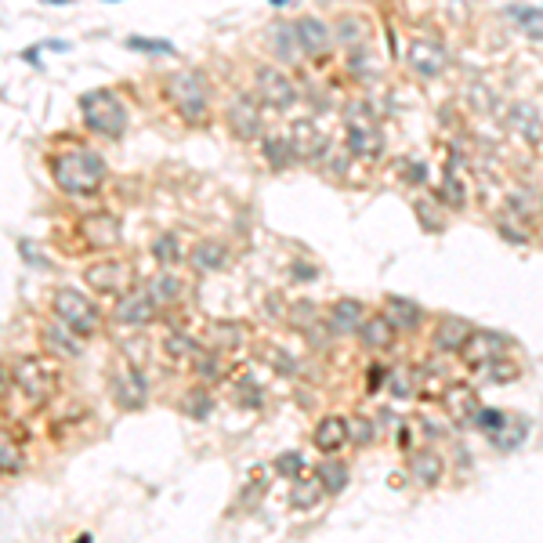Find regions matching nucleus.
Masks as SVG:
<instances>
[{
  "label": "nucleus",
  "mask_w": 543,
  "mask_h": 543,
  "mask_svg": "<svg viewBox=\"0 0 543 543\" xmlns=\"http://www.w3.org/2000/svg\"><path fill=\"white\" fill-rule=\"evenodd\" d=\"M48 171L55 189L69 200H91L105 189L109 181V163L98 153L95 145L87 142H69L58 153L48 156Z\"/></svg>",
  "instance_id": "nucleus-1"
},
{
  "label": "nucleus",
  "mask_w": 543,
  "mask_h": 543,
  "mask_svg": "<svg viewBox=\"0 0 543 543\" xmlns=\"http://www.w3.org/2000/svg\"><path fill=\"white\" fill-rule=\"evenodd\" d=\"M80 109V124L91 138H102V142H120L127 131H131V105L120 91L113 87H91L77 98Z\"/></svg>",
  "instance_id": "nucleus-2"
},
{
  "label": "nucleus",
  "mask_w": 543,
  "mask_h": 543,
  "mask_svg": "<svg viewBox=\"0 0 543 543\" xmlns=\"http://www.w3.org/2000/svg\"><path fill=\"white\" fill-rule=\"evenodd\" d=\"M51 315L58 323H66L73 334L84 337V341L98 337L105 326V308L80 286H55L51 290Z\"/></svg>",
  "instance_id": "nucleus-3"
},
{
  "label": "nucleus",
  "mask_w": 543,
  "mask_h": 543,
  "mask_svg": "<svg viewBox=\"0 0 543 543\" xmlns=\"http://www.w3.org/2000/svg\"><path fill=\"white\" fill-rule=\"evenodd\" d=\"M250 95L272 113H290L301 105V84H297V77H290V69L276 66V62H258L250 69Z\"/></svg>",
  "instance_id": "nucleus-4"
},
{
  "label": "nucleus",
  "mask_w": 543,
  "mask_h": 543,
  "mask_svg": "<svg viewBox=\"0 0 543 543\" xmlns=\"http://www.w3.org/2000/svg\"><path fill=\"white\" fill-rule=\"evenodd\" d=\"M58 366L48 359H15L11 366V391H19L29 406H48L58 395Z\"/></svg>",
  "instance_id": "nucleus-5"
},
{
  "label": "nucleus",
  "mask_w": 543,
  "mask_h": 543,
  "mask_svg": "<svg viewBox=\"0 0 543 543\" xmlns=\"http://www.w3.org/2000/svg\"><path fill=\"white\" fill-rule=\"evenodd\" d=\"M221 120H225V127H229L232 138L243 142V145L258 142L261 134L268 131L265 127V105L250 95V87H236V91L225 98V105H221Z\"/></svg>",
  "instance_id": "nucleus-6"
},
{
  "label": "nucleus",
  "mask_w": 543,
  "mask_h": 543,
  "mask_svg": "<svg viewBox=\"0 0 543 543\" xmlns=\"http://www.w3.org/2000/svg\"><path fill=\"white\" fill-rule=\"evenodd\" d=\"M344 127H348V153L362 156V160H377L384 149L381 124L366 102H352L344 109Z\"/></svg>",
  "instance_id": "nucleus-7"
},
{
  "label": "nucleus",
  "mask_w": 543,
  "mask_h": 543,
  "mask_svg": "<svg viewBox=\"0 0 543 543\" xmlns=\"http://www.w3.org/2000/svg\"><path fill=\"white\" fill-rule=\"evenodd\" d=\"M163 98L171 102V109H189V105H214V87H210V77L203 69L181 66L174 73L163 77Z\"/></svg>",
  "instance_id": "nucleus-8"
},
{
  "label": "nucleus",
  "mask_w": 543,
  "mask_h": 543,
  "mask_svg": "<svg viewBox=\"0 0 543 543\" xmlns=\"http://www.w3.org/2000/svg\"><path fill=\"white\" fill-rule=\"evenodd\" d=\"M160 308H156V301L149 297V290L138 283H131L124 290V294L113 297V308H109V319H113L116 326H124V330H149V326L160 319Z\"/></svg>",
  "instance_id": "nucleus-9"
},
{
  "label": "nucleus",
  "mask_w": 543,
  "mask_h": 543,
  "mask_svg": "<svg viewBox=\"0 0 543 543\" xmlns=\"http://www.w3.org/2000/svg\"><path fill=\"white\" fill-rule=\"evenodd\" d=\"M149 373L138 370V366H127L120 362L113 373H109V399L116 402V410L124 413H142L149 406Z\"/></svg>",
  "instance_id": "nucleus-10"
},
{
  "label": "nucleus",
  "mask_w": 543,
  "mask_h": 543,
  "mask_svg": "<svg viewBox=\"0 0 543 543\" xmlns=\"http://www.w3.org/2000/svg\"><path fill=\"white\" fill-rule=\"evenodd\" d=\"M77 236L87 254H113L120 247V239H124V221H120V214L95 210V214H84L77 221Z\"/></svg>",
  "instance_id": "nucleus-11"
},
{
  "label": "nucleus",
  "mask_w": 543,
  "mask_h": 543,
  "mask_svg": "<svg viewBox=\"0 0 543 543\" xmlns=\"http://www.w3.org/2000/svg\"><path fill=\"white\" fill-rule=\"evenodd\" d=\"M84 279H87V290L98 297H116L124 294L127 286H131V265L124 258H113V254H102L98 261L84 268Z\"/></svg>",
  "instance_id": "nucleus-12"
},
{
  "label": "nucleus",
  "mask_w": 543,
  "mask_h": 543,
  "mask_svg": "<svg viewBox=\"0 0 543 543\" xmlns=\"http://www.w3.org/2000/svg\"><path fill=\"white\" fill-rule=\"evenodd\" d=\"M286 134H290L294 156H297L301 163H323L326 153L334 149L330 134H326L323 127H319V120H312V116H297V120H290Z\"/></svg>",
  "instance_id": "nucleus-13"
},
{
  "label": "nucleus",
  "mask_w": 543,
  "mask_h": 543,
  "mask_svg": "<svg viewBox=\"0 0 543 543\" xmlns=\"http://www.w3.org/2000/svg\"><path fill=\"white\" fill-rule=\"evenodd\" d=\"M294 29H297V40H301V51L305 58L312 62H326V58L337 51V40H334V26L323 19V15H297L294 19Z\"/></svg>",
  "instance_id": "nucleus-14"
},
{
  "label": "nucleus",
  "mask_w": 543,
  "mask_h": 543,
  "mask_svg": "<svg viewBox=\"0 0 543 543\" xmlns=\"http://www.w3.org/2000/svg\"><path fill=\"white\" fill-rule=\"evenodd\" d=\"M265 40H268V55H272L276 66L297 69L301 62H305V51H301V40H297L294 19H276L272 26H268Z\"/></svg>",
  "instance_id": "nucleus-15"
},
{
  "label": "nucleus",
  "mask_w": 543,
  "mask_h": 543,
  "mask_svg": "<svg viewBox=\"0 0 543 543\" xmlns=\"http://www.w3.org/2000/svg\"><path fill=\"white\" fill-rule=\"evenodd\" d=\"M40 341H44V348H48L51 355H55L58 362H77L80 355L87 352V341L80 334H73L66 323H58L55 315H51L48 323L40 326Z\"/></svg>",
  "instance_id": "nucleus-16"
},
{
  "label": "nucleus",
  "mask_w": 543,
  "mask_h": 543,
  "mask_svg": "<svg viewBox=\"0 0 543 543\" xmlns=\"http://www.w3.org/2000/svg\"><path fill=\"white\" fill-rule=\"evenodd\" d=\"M145 290H149V297L156 301V308L160 312H167V308H178L181 297H185V279L178 276V268H156L153 276L145 279Z\"/></svg>",
  "instance_id": "nucleus-17"
},
{
  "label": "nucleus",
  "mask_w": 543,
  "mask_h": 543,
  "mask_svg": "<svg viewBox=\"0 0 543 543\" xmlns=\"http://www.w3.org/2000/svg\"><path fill=\"white\" fill-rule=\"evenodd\" d=\"M232 250L225 239H200V243H192L185 261L192 265V272H200V276H210V272H221V268L229 265Z\"/></svg>",
  "instance_id": "nucleus-18"
},
{
  "label": "nucleus",
  "mask_w": 543,
  "mask_h": 543,
  "mask_svg": "<svg viewBox=\"0 0 543 543\" xmlns=\"http://www.w3.org/2000/svg\"><path fill=\"white\" fill-rule=\"evenodd\" d=\"M189 370H192V377L200 384H207V388L229 381V359H225V352L210 348V344H200V352L189 359Z\"/></svg>",
  "instance_id": "nucleus-19"
},
{
  "label": "nucleus",
  "mask_w": 543,
  "mask_h": 543,
  "mask_svg": "<svg viewBox=\"0 0 543 543\" xmlns=\"http://www.w3.org/2000/svg\"><path fill=\"white\" fill-rule=\"evenodd\" d=\"M334 26V40L337 48L344 51H355V48H370V37H373V26L366 15H337Z\"/></svg>",
  "instance_id": "nucleus-20"
},
{
  "label": "nucleus",
  "mask_w": 543,
  "mask_h": 543,
  "mask_svg": "<svg viewBox=\"0 0 543 543\" xmlns=\"http://www.w3.org/2000/svg\"><path fill=\"white\" fill-rule=\"evenodd\" d=\"M258 149H261V160H265L272 171H286L290 163H297L294 145H290V134L286 131H265L258 138Z\"/></svg>",
  "instance_id": "nucleus-21"
},
{
  "label": "nucleus",
  "mask_w": 543,
  "mask_h": 543,
  "mask_svg": "<svg viewBox=\"0 0 543 543\" xmlns=\"http://www.w3.org/2000/svg\"><path fill=\"white\" fill-rule=\"evenodd\" d=\"M395 337H399V330L388 323V315H366L359 326V341L366 352H388L391 344H395Z\"/></svg>",
  "instance_id": "nucleus-22"
},
{
  "label": "nucleus",
  "mask_w": 543,
  "mask_h": 543,
  "mask_svg": "<svg viewBox=\"0 0 543 543\" xmlns=\"http://www.w3.org/2000/svg\"><path fill=\"white\" fill-rule=\"evenodd\" d=\"M207 344L225 355L239 352V348L247 344V326L239 323V319H214V323L207 326Z\"/></svg>",
  "instance_id": "nucleus-23"
},
{
  "label": "nucleus",
  "mask_w": 543,
  "mask_h": 543,
  "mask_svg": "<svg viewBox=\"0 0 543 543\" xmlns=\"http://www.w3.org/2000/svg\"><path fill=\"white\" fill-rule=\"evenodd\" d=\"M362 319H366V308H362L359 301H337V305L326 312V326H330V334L334 337L359 334Z\"/></svg>",
  "instance_id": "nucleus-24"
},
{
  "label": "nucleus",
  "mask_w": 543,
  "mask_h": 543,
  "mask_svg": "<svg viewBox=\"0 0 543 543\" xmlns=\"http://www.w3.org/2000/svg\"><path fill=\"white\" fill-rule=\"evenodd\" d=\"M312 442L319 453H341L344 446H348V420L344 417H323L319 424H315L312 431Z\"/></svg>",
  "instance_id": "nucleus-25"
},
{
  "label": "nucleus",
  "mask_w": 543,
  "mask_h": 543,
  "mask_svg": "<svg viewBox=\"0 0 543 543\" xmlns=\"http://www.w3.org/2000/svg\"><path fill=\"white\" fill-rule=\"evenodd\" d=\"M178 410H181V417H189V420H196V424H203V420L214 413V391H210L207 384L196 381L192 388L181 391Z\"/></svg>",
  "instance_id": "nucleus-26"
},
{
  "label": "nucleus",
  "mask_w": 543,
  "mask_h": 543,
  "mask_svg": "<svg viewBox=\"0 0 543 543\" xmlns=\"http://www.w3.org/2000/svg\"><path fill=\"white\" fill-rule=\"evenodd\" d=\"M149 254H153V261L156 265H163V268H178L181 261H185V243H181V236L174 229H167V232H160V236L153 239V247H149Z\"/></svg>",
  "instance_id": "nucleus-27"
},
{
  "label": "nucleus",
  "mask_w": 543,
  "mask_h": 543,
  "mask_svg": "<svg viewBox=\"0 0 543 543\" xmlns=\"http://www.w3.org/2000/svg\"><path fill=\"white\" fill-rule=\"evenodd\" d=\"M200 337H192L189 330H167V334L160 337V348H163V355L171 362H189L192 355L200 352Z\"/></svg>",
  "instance_id": "nucleus-28"
},
{
  "label": "nucleus",
  "mask_w": 543,
  "mask_h": 543,
  "mask_svg": "<svg viewBox=\"0 0 543 543\" xmlns=\"http://www.w3.org/2000/svg\"><path fill=\"white\" fill-rule=\"evenodd\" d=\"M326 496V489L319 486V478H308V475H301V478H294L290 482V507L294 511H312V507H319V500Z\"/></svg>",
  "instance_id": "nucleus-29"
},
{
  "label": "nucleus",
  "mask_w": 543,
  "mask_h": 543,
  "mask_svg": "<svg viewBox=\"0 0 543 543\" xmlns=\"http://www.w3.org/2000/svg\"><path fill=\"white\" fill-rule=\"evenodd\" d=\"M312 475L319 478V486H323L326 493H341V489L348 486V478H352V475H348V464H344V460H337L334 453H330L326 460H319Z\"/></svg>",
  "instance_id": "nucleus-30"
},
{
  "label": "nucleus",
  "mask_w": 543,
  "mask_h": 543,
  "mask_svg": "<svg viewBox=\"0 0 543 543\" xmlns=\"http://www.w3.org/2000/svg\"><path fill=\"white\" fill-rule=\"evenodd\" d=\"M22 471H26V449L8 428H0V475H22Z\"/></svg>",
  "instance_id": "nucleus-31"
},
{
  "label": "nucleus",
  "mask_w": 543,
  "mask_h": 543,
  "mask_svg": "<svg viewBox=\"0 0 543 543\" xmlns=\"http://www.w3.org/2000/svg\"><path fill=\"white\" fill-rule=\"evenodd\" d=\"M410 66L417 77H439L442 66H446V58H442L439 48H431V44H413L410 48Z\"/></svg>",
  "instance_id": "nucleus-32"
},
{
  "label": "nucleus",
  "mask_w": 543,
  "mask_h": 543,
  "mask_svg": "<svg viewBox=\"0 0 543 543\" xmlns=\"http://www.w3.org/2000/svg\"><path fill=\"white\" fill-rule=\"evenodd\" d=\"M120 359H124L127 366H138V370L149 366V359H153V341L145 337V330H138L134 337L120 341Z\"/></svg>",
  "instance_id": "nucleus-33"
},
{
  "label": "nucleus",
  "mask_w": 543,
  "mask_h": 543,
  "mask_svg": "<svg viewBox=\"0 0 543 543\" xmlns=\"http://www.w3.org/2000/svg\"><path fill=\"white\" fill-rule=\"evenodd\" d=\"M124 48L134 51V55H163V58H178V48H174V40H163V37H142V33H134V37L124 40Z\"/></svg>",
  "instance_id": "nucleus-34"
},
{
  "label": "nucleus",
  "mask_w": 543,
  "mask_h": 543,
  "mask_svg": "<svg viewBox=\"0 0 543 543\" xmlns=\"http://www.w3.org/2000/svg\"><path fill=\"white\" fill-rule=\"evenodd\" d=\"M384 315H388V323L395 326V330H417L420 326V308L410 305V301H399V297H391L388 308H384Z\"/></svg>",
  "instance_id": "nucleus-35"
},
{
  "label": "nucleus",
  "mask_w": 543,
  "mask_h": 543,
  "mask_svg": "<svg viewBox=\"0 0 543 543\" xmlns=\"http://www.w3.org/2000/svg\"><path fill=\"white\" fill-rule=\"evenodd\" d=\"M496 348H500V341H496L493 334H475V337H467V341L460 344L464 359H471V362H489Z\"/></svg>",
  "instance_id": "nucleus-36"
},
{
  "label": "nucleus",
  "mask_w": 543,
  "mask_h": 543,
  "mask_svg": "<svg viewBox=\"0 0 543 543\" xmlns=\"http://www.w3.org/2000/svg\"><path fill=\"white\" fill-rule=\"evenodd\" d=\"M232 395H236V406H243V410H261L265 406V391L250 381V377L232 381Z\"/></svg>",
  "instance_id": "nucleus-37"
},
{
  "label": "nucleus",
  "mask_w": 543,
  "mask_h": 543,
  "mask_svg": "<svg viewBox=\"0 0 543 543\" xmlns=\"http://www.w3.org/2000/svg\"><path fill=\"white\" fill-rule=\"evenodd\" d=\"M464 341H467V323H460V319H442L439 334H435V344L446 348V352H457Z\"/></svg>",
  "instance_id": "nucleus-38"
},
{
  "label": "nucleus",
  "mask_w": 543,
  "mask_h": 543,
  "mask_svg": "<svg viewBox=\"0 0 543 543\" xmlns=\"http://www.w3.org/2000/svg\"><path fill=\"white\" fill-rule=\"evenodd\" d=\"M410 471L420 486H435V482H439V457H435V453H413Z\"/></svg>",
  "instance_id": "nucleus-39"
},
{
  "label": "nucleus",
  "mask_w": 543,
  "mask_h": 543,
  "mask_svg": "<svg viewBox=\"0 0 543 543\" xmlns=\"http://www.w3.org/2000/svg\"><path fill=\"white\" fill-rule=\"evenodd\" d=\"M377 439V424L370 417H352L348 420V442L352 446H366V442Z\"/></svg>",
  "instance_id": "nucleus-40"
},
{
  "label": "nucleus",
  "mask_w": 543,
  "mask_h": 543,
  "mask_svg": "<svg viewBox=\"0 0 543 543\" xmlns=\"http://www.w3.org/2000/svg\"><path fill=\"white\" fill-rule=\"evenodd\" d=\"M305 457L301 453H279L276 457V475L279 478H286V482H294V478H301L305 475Z\"/></svg>",
  "instance_id": "nucleus-41"
},
{
  "label": "nucleus",
  "mask_w": 543,
  "mask_h": 543,
  "mask_svg": "<svg viewBox=\"0 0 543 543\" xmlns=\"http://www.w3.org/2000/svg\"><path fill=\"white\" fill-rule=\"evenodd\" d=\"M290 276H297V283H312V279L319 276V268L305 265V261H294V265H290Z\"/></svg>",
  "instance_id": "nucleus-42"
},
{
  "label": "nucleus",
  "mask_w": 543,
  "mask_h": 543,
  "mask_svg": "<svg viewBox=\"0 0 543 543\" xmlns=\"http://www.w3.org/2000/svg\"><path fill=\"white\" fill-rule=\"evenodd\" d=\"M366 384H370V391H373V388H381V384H384V370H381V366H373L370 377H366Z\"/></svg>",
  "instance_id": "nucleus-43"
},
{
  "label": "nucleus",
  "mask_w": 543,
  "mask_h": 543,
  "mask_svg": "<svg viewBox=\"0 0 543 543\" xmlns=\"http://www.w3.org/2000/svg\"><path fill=\"white\" fill-rule=\"evenodd\" d=\"M22 58H26V62H33V66H40V51L37 48H26V51H22Z\"/></svg>",
  "instance_id": "nucleus-44"
},
{
  "label": "nucleus",
  "mask_w": 543,
  "mask_h": 543,
  "mask_svg": "<svg viewBox=\"0 0 543 543\" xmlns=\"http://www.w3.org/2000/svg\"><path fill=\"white\" fill-rule=\"evenodd\" d=\"M268 4H272V8H286V4H290V0H268Z\"/></svg>",
  "instance_id": "nucleus-45"
},
{
  "label": "nucleus",
  "mask_w": 543,
  "mask_h": 543,
  "mask_svg": "<svg viewBox=\"0 0 543 543\" xmlns=\"http://www.w3.org/2000/svg\"><path fill=\"white\" fill-rule=\"evenodd\" d=\"M40 4H73V0H40Z\"/></svg>",
  "instance_id": "nucleus-46"
},
{
  "label": "nucleus",
  "mask_w": 543,
  "mask_h": 543,
  "mask_svg": "<svg viewBox=\"0 0 543 543\" xmlns=\"http://www.w3.org/2000/svg\"><path fill=\"white\" fill-rule=\"evenodd\" d=\"M105 4H116V0H105Z\"/></svg>",
  "instance_id": "nucleus-47"
}]
</instances>
